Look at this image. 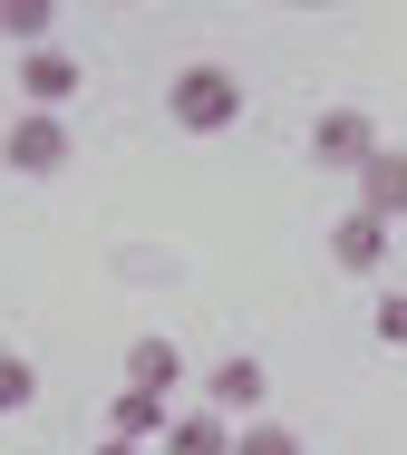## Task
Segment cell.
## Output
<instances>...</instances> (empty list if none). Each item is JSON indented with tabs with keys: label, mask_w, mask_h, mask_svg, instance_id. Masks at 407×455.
Segmentation results:
<instances>
[{
	"label": "cell",
	"mask_w": 407,
	"mask_h": 455,
	"mask_svg": "<svg viewBox=\"0 0 407 455\" xmlns=\"http://www.w3.org/2000/svg\"><path fill=\"white\" fill-rule=\"evenodd\" d=\"M330 262H339L349 281H379V272H388V223L339 213V223H330Z\"/></svg>",
	"instance_id": "obj_7"
},
{
	"label": "cell",
	"mask_w": 407,
	"mask_h": 455,
	"mask_svg": "<svg viewBox=\"0 0 407 455\" xmlns=\"http://www.w3.org/2000/svg\"><path fill=\"white\" fill-rule=\"evenodd\" d=\"M175 378H185V349H175V339H136V349H126V387H146V397H165Z\"/></svg>",
	"instance_id": "obj_9"
},
{
	"label": "cell",
	"mask_w": 407,
	"mask_h": 455,
	"mask_svg": "<svg viewBox=\"0 0 407 455\" xmlns=\"http://www.w3.org/2000/svg\"><path fill=\"white\" fill-rule=\"evenodd\" d=\"M369 330H379V349H407V291H379Z\"/></svg>",
	"instance_id": "obj_14"
},
{
	"label": "cell",
	"mask_w": 407,
	"mask_h": 455,
	"mask_svg": "<svg viewBox=\"0 0 407 455\" xmlns=\"http://www.w3.org/2000/svg\"><path fill=\"white\" fill-rule=\"evenodd\" d=\"M379 146H388V136H379L369 107H320V116H310V165H330V175H359Z\"/></svg>",
	"instance_id": "obj_3"
},
{
	"label": "cell",
	"mask_w": 407,
	"mask_h": 455,
	"mask_svg": "<svg viewBox=\"0 0 407 455\" xmlns=\"http://www.w3.org/2000/svg\"><path fill=\"white\" fill-rule=\"evenodd\" d=\"M29 407H39V368L20 349H0V417H29Z\"/></svg>",
	"instance_id": "obj_11"
},
{
	"label": "cell",
	"mask_w": 407,
	"mask_h": 455,
	"mask_svg": "<svg viewBox=\"0 0 407 455\" xmlns=\"http://www.w3.org/2000/svg\"><path fill=\"white\" fill-rule=\"evenodd\" d=\"M262 397H272V368H262V359H213V368H204V407H213L223 427H233V417L252 427Z\"/></svg>",
	"instance_id": "obj_4"
},
{
	"label": "cell",
	"mask_w": 407,
	"mask_h": 455,
	"mask_svg": "<svg viewBox=\"0 0 407 455\" xmlns=\"http://www.w3.org/2000/svg\"><path fill=\"white\" fill-rule=\"evenodd\" d=\"M165 427H175V407H165V397H146V387H116V407H107V436H126V446H165Z\"/></svg>",
	"instance_id": "obj_8"
},
{
	"label": "cell",
	"mask_w": 407,
	"mask_h": 455,
	"mask_svg": "<svg viewBox=\"0 0 407 455\" xmlns=\"http://www.w3.org/2000/svg\"><path fill=\"white\" fill-rule=\"evenodd\" d=\"M165 116H175L185 136H233V126H243V78H233L223 59H185V68L165 78Z\"/></svg>",
	"instance_id": "obj_1"
},
{
	"label": "cell",
	"mask_w": 407,
	"mask_h": 455,
	"mask_svg": "<svg viewBox=\"0 0 407 455\" xmlns=\"http://www.w3.org/2000/svg\"><path fill=\"white\" fill-rule=\"evenodd\" d=\"M0 39H20V49H49V0H0Z\"/></svg>",
	"instance_id": "obj_13"
},
{
	"label": "cell",
	"mask_w": 407,
	"mask_h": 455,
	"mask_svg": "<svg viewBox=\"0 0 407 455\" xmlns=\"http://www.w3.org/2000/svg\"><path fill=\"white\" fill-rule=\"evenodd\" d=\"M20 97H29L39 116H68V97H78V59H68L59 39H49V49H29V59H20Z\"/></svg>",
	"instance_id": "obj_6"
},
{
	"label": "cell",
	"mask_w": 407,
	"mask_h": 455,
	"mask_svg": "<svg viewBox=\"0 0 407 455\" xmlns=\"http://www.w3.org/2000/svg\"><path fill=\"white\" fill-rule=\"evenodd\" d=\"M98 455H146V446H126V436H107V446H98Z\"/></svg>",
	"instance_id": "obj_15"
},
{
	"label": "cell",
	"mask_w": 407,
	"mask_h": 455,
	"mask_svg": "<svg viewBox=\"0 0 407 455\" xmlns=\"http://www.w3.org/2000/svg\"><path fill=\"white\" fill-rule=\"evenodd\" d=\"M165 455H233V427H223L213 407H195V417L165 427Z\"/></svg>",
	"instance_id": "obj_10"
},
{
	"label": "cell",
	"mask_w": 407,
	"mask_h": 455,
	"mask_svg": "<svg viewBox=\"0 0 407 455\" xmlns=\"http://www.w3.org/2000/svg\"><path fill=\"white\" fill-rule=\"evenodd\" d=\"M359 213L388 223V233L407 223V146H379V156L359 165Z\"/></svg>",
	"instance_id": "obj_5"
},
{
	"label": "cell",
	"mask_w": 407,
	"mask_h": 455,
	"mask_svg": "<svg viewBox=\"0 0 407 455\" xmlns=\"http://www.w3.org/2000/svg\"><path fill=\"white\" fill-rule=\"evenodd\" d=\"M233 455H310L282 417H252V427H233Z\"/></svg>",
	"instance_id": "obj_12"
},
{
	"label": "cell",
	"mask_w": 407,
	"mask_h": 455,
	"mask_svg": "<svg viewBox=\"0 0 407 455\" xmlns=\"http://www.w3.org/2000/svg\"><path fill=\"white\" fill-rule=\"evenodd\" d=\"M0 165H10V175H29V184L68 175V116H39V107H20V116L0 126Z\"/></svg>",
	"instance_id": "obj_2"
}]
</instances>
